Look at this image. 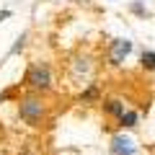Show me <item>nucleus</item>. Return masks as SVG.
I'll list each match as a JSON object with an SVG mask.
<instances>
[{"label": "nucleus", "mask_w": 155, "mask_h": 155, "mask_svg": "<svg viewBox=\"0 0 155 155\" xmlns=\"http://www.w3.org/2000/svg\"><path fill=\"white\" fill-rule=\"evenodd\" d=\"M41 114H44V106H41V101L36 98H26L21 101V119L28 124H39L41 122Z\"/></svg>", "instance_id": "1"}, {"label": "nucleus", "mask_w": 155, "mask_h": 155, "mask_svg": "<svg viewBox=\"0 0 155 155\" xmlns=\"http://www.w3.org/2000/svg\"><path fill=\"white\" fill-rule=\"evenodd\" d=\"M134 140L132 137H127V134H114L111 137V147H109V153L111 155H134Z\"/></svg>", "instance_id": "2"}, {"label": "nucleus", "mask_w": 155, "mask_h": 155, "mask_svg": "<svg viewBox=\"0 0 155 155\" xmlns=\"http://www.w3.org/2000/svg\"><path fill=\"white\" fill-rule=\"evenodd\" d=\"M26 83L28 85H34V88H49V70H47L44 65H34L31 70H28V75H26Z\"/></svg>", "instance_id": "3"}, {"label": "nucleus", "mask_w": 155, "mask_h": 155, "mask_svg": "<svg viewBox=\"0 0 155 155\" xmlns=\"http://www.w3.org/2000/svg\"><path fill=\"white\" fill-rule=\"evenodd\" d=\"M129 52H132V41L129 39H114L111 41V62L114 65H122L129 57Z\"/></svg>", "instance_id": "4"}, {"label": "nucleus", "mask_w": 155, "mask_h": 155, "mask_svg": "<svg viewBox=\"0 0 155 155\" xmlns=\"http://www.w3.org/2000/svg\"><path fill=\"white\" fill-rule=\"evenodd\" d=\"M104 109L109 111L111 116H116V119H122V114L127 111V109H124V104H122L119 98H111V101H106V104H104Z\"/></svg>", "instance_id": "5"}, {"label": "nucleus", "mask_w": 155, "mask_h": 155, "mask_svg": "<svg viewBox=\"0 0 155 155\" xmlns=\"http://www.w3.org/2000/svg\"><path fill=\"white\" fill-rule=\"evenodd\" d=\"M137 111H124L122 114V119H119V124H122V127H127V129H132V127H137Z\"/></svg>", "instance_id": "6"}, {"label": "nucleus", "mask_w": 155, "mask_h": 155, "mask_svg": "<svg viewBox=\"0 0 155 155\" xmlns=\"http://www.w3.org/2000/svg\"><path fill=\"white\" fill-rule=\"evenodd\" d=\"M140 60H142V67H145V70H155V52H153V49H145Z\"/></svg>", "instance_id": "7"}]
</instances>
